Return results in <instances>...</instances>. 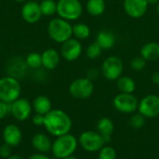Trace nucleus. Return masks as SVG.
<instances>
[{
  "label": "nucleus",
  "mask_w": 159,
  "mask_h": 159,
  "mask_svg": "<svg viewBox=\"0 0 159 159\" xmlns=\"http://www.w3.org/2000/svg\"><path fill=\"white\" fill-rule=\"evenodd\" d=\"M44 128L54 137L70 133L73 123L70 116L62 110L52 109L44 117Z\"/></svg>",
  "instance_id": "nucleus-1"
},
{
  "label": "nucleus",
  "mask_w": 159,
  "mask_h": 159,
  "mask_svg": "<svg viewBox=\"0 0 159 159\" xmlns=\"http://www.w3.org/2000/svg\"><path fill=\"white\" fill-rule=\"evenodd\" d=\"M78 146V140L71 133L56 137L52 142L51 153L57 159L73 156Z\"/></svg>",
  "instance_id": "nucleus-2"
},
{
  "label": "nucleus",
  "mask_w": 159,
  "mask_h": 159,
  "mask_svg": "<svg viewBox=\"0 0 159 159\" xmlns=\"http://www.w3.org/2000/svg\"><path fill=\"white\" fill-rule=\"evenodd\" d=\"M48 33L53 41L62 44L72 38L73 26L68 20L62 18H54L48 25Z\"/></svg>",
  "instance_id": "nucleus-3"
},
{
  "label": "nucleus",
  "mask_w": 159,
  "mask_h": 159,
  "mask_svg": "<svg viewBox=\"0 0 159 159\" xmlns=\"http://www.w3.org/2000/svg\"><path fill=\"white\" fill-rule=\"evenodd\" d=\"M21 87L16 77L11 75L0 78V101L11 103L20 98Z\"/></svg>",
  "instance_id": "nucleus-4"
},
{
  "label": "nucleus",
  "mask_w": 159,
  "mask_h": 159,
  "mask_svg": "<svg viewBox=\"0 0 159 159\" xmlns=\"http://www.w3.org/2000/svg\"><path fill=\"white\" fill-rule=\"evenodd\" d=\"M83 7L79 0H59L57 2V14L68 21L75 20L81 17Z\"/></svg>",
  "instance_id": "nucleus-5"
},
{
  "label": "nucleus",
  "mask_w": 159,
  "mask_h": 159,
  "mask_svg": "<svg viewBox=\"0 0 159 159\" xmlns=\"http://www.w3.org/2000/svg\"><path fill=\"white\" fill-rule=\"evenodd\" d=\"M78 144L83 150L89 153H94L99 152L106 144V143L97 130H86L80 134L78 138Z\"/></svg>",
  "instance_id": "nucleus-6"
},
{
  "label": "nucleus",
  "mask_w": 159,
  "mask_h": 159,
  "mask_svg": "<svg viewBox=\"0 0 159 159\" xmlns=\"http://www.w3.org/2000/svg\"><path fill=\"white\" fill-rule=\"evenodd\" d=\"M124 63L117 56H110L106 58L101 67V73L104 78L110 81H116L123 74Z\"/></svg>",
  "instance_id": "nucleus-7"
},
{
  "label": "nucleus",
  "mask_w": 159,
  "mask_h": 159,
  "mask_svg": "<svg viewBox=\"0 0 159 159\" xmlns=\"http://www.w3.org/2000/svg\"><path fill=\"white\" fill-rule=\"evenodd\" d=\"M71 96L79 100H86L92 96L94 92V84L87 77H81L74 80L69 86Z\"/></svg>",
  "instance_id": "nucleus-8"
},
{
  "label": "nucleus",
  "mask_w": 159,
  "mask_h": 159,
  "mask_svg": "<svg viewBox=\"0 0 159 159\" xmlns=\"http://www.w3.org/2000/svg\"><path fill=\"white\" fill-rule=\"evenodd\" d=\"M113 105L119 113L133 114L138 110L139 101L132 93L120 92L114 98Z\"/></svg>",
  "instance_id": "nucleus-9"
},
{
  "label": "nucleus",
  "mask_w": 159,
  "mask_h": 159,
  "mask_svg": "<svg viewBox=\"0 0 159 159\" xmlns=\"http://www.w3.org/2000/svg\"><path fill=\"white\" fill-rule=\"evenodd\" d=\"M138 112L145 118H156L159 116V96L149 94L143 97L138 105Z\"/></svg>",
  "instance_id": "nucleus-10"
},
{
  "label": "nucleus",
  "mask_w": 159,
  "mask_h": 159,
  "mask_svg": "<svg viewBox=\"0 0 159 159\" xmlns=\"http://www.w3.org/2000/svg\"><path fill=\"white\" fill-rule=\"evenodd\" d=\"M33 106L27 99L19 98L9 103V114L18 121H25L31 116Z\"/></svg>",
  "instance_id": "nucleus-11"
},
{
  "label": "nucleus",
  "mask_w": 159,
  "mask_h": 159,
  "mask_svg": "<svg viewBox=\"0 0 159 159\" xmlns=\"http://www.w3.org/2000/svg\"><path fill=\"white\" fill-rule=\"evenodd\" d=\"M125 12L133 19L143 17L148 8L147 0H124L123 3Z\"/></svg>",
  "instance_id": "nucleus-12"
},
{
  "label": "nucleus",
  "mask_w": 159,
  "mask_h": 159,
  "mask_svg": "<svg viewBox=\"0 0 159 159\" xmlns=\"http://www.w3.org/2000/svg\"><path fill=\"white\" fill-rule=\"evenodd\" d=\"M61 52L62 57L68 61L77 60L82 53V46L78 39L70 38L62 43Z\"/></svg>",
  "instance_id": "nucleus-13"
},
{
  "label": "nucleus",
  "mask_w": 159,
  "mask_h": 159,
  "mask_svg": "<svg viewBox=\"0 0 159 159\" xmlns=\"http://www.w3.org/2000/svg\"><path fill=\"white\" fill-rule=\"evenodd\" d=\"M21 17L28 23L37 22L42 15L40 5L34 1H27L21 7Z\"/></svg>",
  "instance_id": "nucleus-14"
},
{
  "label": "nucleus",
  "mask_w": 159,
  "mask_h": 159,
  "mask_svg": "<svg viewBox=\"0 0 159 159\" xmlns=\"http://www.w3.org/2000/svg\"><path fill=\"white\" fill-rule=\"evenodd\" d=\"M2 136H3L4 143L11 147L18 146L22 140V133L20 129L14 124L7 125L4 128Z\"/></svg>",
  "instance_id": "nucleus-15"
},
{
  "label": "nucleus",
  "mask_w": 159,
  "mask_h": 159,
  "mask_svg": "<svg viewBox=\"0 0 159 159\" xmlns=\"http://www.w3.org/2000/svg\"><path fill=\"white\" fill-rule=\"evenodd\" d=\"M97 131L102 136L105 143H108L111 141L112 135L115 131V124L109 117H102L98 120L96 126Z\"/></svg>",
  "instance_id": "nucleus-16"
},
{
  "label": "nucleus",
  "mask_w": 159,
  "mask_h": 159,
  "mask_svg": "<svg viewBox=\"0 0 159 159\" xmlns=\"http://www.w3.org/2000/svg\"><path fill=\"white\" fill-rule=\"evenodd\" d=\"M32 145L38 153H48L51 151L52 142L44 133H36L32 138Z\"/></svg>",
  "instance_id": "nucleus-17"
},
{
  "label": "nucleus",
  "mask_w": 159,
  "mask_h": 159,
  "mask_svg": "<svg viewBox=\"0 0 159 159\" xmlns=\"http://www.w3.org/2000/svg\"><path fill=\"white\" fill-rule=\"evenodd\" d=\"M42 66L47 70H54L60 62L59 52L54 48H48L42 54Z\"/></svg>",
  "instance_id": "nucleus-18"
},
{
  "label": "nucleus",
  "mask_w": 159,
  "mask_h": 159,
  "mask_svg": "<svg viewBox=\"0 0 159 159\" xmlns=\"http://www.w3.org/2000/svg\"><path fill=\"white\" fill-rule=\"evenodd\" d=\"M33 110L35 112V114H39L42 116H46L48 112L52 110V103L49 98L44 95H40L36 97L33 103Z\"/></svg>",
  "instance_id": "nucleus-19"
},
{
  "label": "nucleus",
  "mask_w": 159,
  "mask_h": 159,
  "mask_svg": "<svg viewBox=\"0 0 159 159\" xmlns=\"http://www.w3.org/2000/svg\"><path fill=\"white\" fill-rule=\"evenodd\" d=\"M141 56L146 61H156L159 59V44L157 42H148L141 48Z\"/></svg>",
  "instance_id": "nucleus-20"
},
{
  "label": "nucleus",
  "mask_w": 159,
  "mask_h": 159,
  "mask_svg": "<svg viewBox=\"0 0 159 159\" xmlns=\"http://www.w3.org/2000/svg\"><path fill=\"white\" fill-rule=\"evenodd\" d=\"M96 42L100 45V47L102 49H111L115 46L116 38L112 32L102 30L97 34Z\"/></svg>",
  "instance_id": "nucleus-21"
},
{
  "label": "nucleus",
  "mask_w": 159,
  "mask_h": 159,
  "mask_svg": "<svg viewBox=\"0 0 159 159\" xmlns=\"http://www.w3.org/2000/svg\"><path fill=\"white\" fill-rule=\"evenodd\" d=\"M87 11L93 17H98L103 14L106 8V3L104 0H88L86 5Z\"/></svg>",
  "instance_id": "nucleus-22"
},
{
  "label": "nucleus",
  "mask_w": 159,
  "mask_h": 159,
  "mask_svg": "<svg viewBox=\"0 0 159 159\" xmlns=\"http://www.w3.org/2000/svg\"><path fill=\"white\" fill-rule=\"evenodd\" d=\"M116 87L122 93H133L136 89V83L129 76L121 75L116 80Z\"/></svg>",
  "instance_id": "nucleus-23"
},
{
  "label": "nucleus",
  "mask_w": 159,
  "mask_h": 159,
  "mask_svg": "<svg viewBox=\"0 0 159 159\" xmlns=\"http://www.w3.org/2000/svg\"><path fill=\"white\" fill-rule=\"evenodd\" d=\"M73 34L78 40L87 39L90 35V28L85 23H76L73 26Z\"/></svg>",
  "instance_id": "nucleus-24"
},
{
  "label": "nucleus",
  "mask_w": 159,
  "mask_h": 159,
  "mask_svg": "<svg viewBox=\"0 0 159 159\" xmlns=\"http://www.w3.org/2000/svg\"><path fill=\"white\" fill-rule=\"evenodd\" d=\"M39 5L42 15L44 16L48 17L57 13V2L54 0H43Z\"/></svg>",
  "instance_id": "nucleus-25"
},
{
  "label": "nucleus",
  "mask_w": 159,
  "mask_h": 159,
  "mask_svg": "<svg viewBox=\"0 0 159 159\" xmlns=\"http://www.w3.org/2000/svg\"><path fill=\"white\" fill-rule=\"evenodd\" d=\"M26 65L29 68L32 69H38L42 66V57L41 54L36 52H32L29 55H27L25 60Z\"/></svg>",
  "instance_id": "nucleus-26"
},
{
  "label": "nucleus",
  "mask_w": 159,
  "mask_h": 159,
  "mask_svg": "<svg viewBox=\"0 0 159 159\" xmlns=\"http://www.w3.org/2000/svg\"><path fill=\"white\" fill-rule=\"evenodd\" d=\"M102 48L100 47V45L95 41L91 44H89L86 49V55L90 60H95L99 58L102 55Z\"/></svg>",
  "instance_id": "nucleus-27"
},
{
  "label": "nucleus",
  "mask_w": 159,
  "mask_h": 159,
  "mask_svg": "<svg viewBox=\"0 0 159 159\" xmlns=\"http://www.w3.org/2000/svg\"><path fill=\"white\" fill-rule=\"evenodd\" d=\"M145 120H146V118H145L142 114H140L139 112H138V113L135 112V113H133L132 116H130L129 123V125H130V127H131L132 129H142V128L144 126Z\"/></svg>",
  "instance_id": "nucleus-28"
},
{
  "label": "nucleus",
  "mask_w": 159,
  "mask_h": 159,
  "mask_svg": "<svg viewBox=\"0 0 159 159\" xmlns=\"http://www.w3.org/2000/svg\"><path fill=\"white\" fill-rule=\"evenodd\" d=\"M99 159H116V151L110 145H104L98 152Z\"/></svg>",
  "instance_id": "nucleus-29"
},
{
  "label": "nucleus",
  "mask_w": 159,
  "mask_h": 159,
  "mask_svg": "<svg viewBox=\"0 0 159 159\" xmlns=\"http://www.w3.org/2000/svg\"><path fill=\"white\" fill-rule=\"evenodd\" d=\"M145 65H146V61L142 56L133 58L130 62V66L134 71H142L143 69H144Z\"/></svg>",
  "instance_id": "nucleus-30"
},
{
  "label": "nucleus",
  "mask_w": 159,
  "mask_h": 159,
  "mask_svg": "<svg viewBox=\"0 0 159 159\" xmlns=\"http://www.w3.org/2000/svg\"><path fill=\"white\" fill-rule=\"evenodd\" d=\"M11 155H12V147L4 143L0 146V157L2 158L6 159L9 156H11Z\"/></svg>",
  "instance_id": "nucleus-31"
},
{
  "label": "nucleus",
  "mask_w": 159,
  "mask_h": 159,
  "mask_svg": "<svg viewBox=\"0 0 159 159\" xmlns=\"http://www.w3.org/2000/svg\"><path fill=\"white\" fill-rule=\"evenodd\" d=\"M100 74L101 73V70L96 68V67H92V68H89L87 72V78H89V80H91L92 82L95 81L99 76H100Z\"/></svg>",
  "instance_id": "nucleus-32"
},
{
  "label": "nucleus",
  "mask_w": 159,
  "mask_h": 159,
  "mask_svg": "<svg viewBox=\"0 0 159 159\" xmlns=\"http://www.w3.org/2000/svg\"><path fill=\"white\" fill-rule=\"evenodd\" d=\"M9 114V103L0 101V120L4 119Z\"/></svg>",
  "instance_id": "nucleus-33"
},
{
  "label": "nucleus",
  "mask_w": 159,
  "mask_h": 159,
  "mask_svg": "<svg viewBox=\"0 0 159 159\" xmlns=\"http://www.w3.org/2000/svg\"><path fill=\"white\" fill-rule=\"evenodd\" d=\"M44 117H45V116H42V115H39V114H35L33 116L32 121H33L34 126L41 127V126L44 125Z\"/></svg>",
  "instance_id": "nucleus-34"
},
{
  "label": "nucleus",
  "mask_w": 159,
  "mask_h": 159,
  "mask_svg": "<svg viewBox=\"0 0 159 159\" xmlns=\"http://www.w3.org/2000/svg\"><path fill=\"white\" fill-rule=\"evenodd\" d=\"M27 159H51L49 157H48L46 154L43 153H36L32 156H30Z\"/></svg>",
  "instance_id": "nucleus-35"
},
{
  "label": "nucleus",
  "mask_w": 159,
  "mask_h": 159,
  "mask_svg": "<svg viewBox=\"0 0 159 159\" xmlns=\"http://www.w3.org/2000/svg\"><path fill=\"white\" fill-rule=\"evenodd\" d=\"M151 80L155 85H158L159 86V72L153 73V75L151 76Z\"/></svg>",
  "instance_id": "nucleus-36"
},
{
  "label": "nucleus",
  "mask_w": 159,
  "mask_h": 159,
  "mask_svg": "<svg viewBox=\"0 0 159 159\" xmlns=\"http://www.w3.org/2000/svg\"><path fill=\"white\" fill-rule=\"evenodd\" d=\"M6 159H23V157L20 155H11Z\"/></svg>",
  "instance_id": "nucleus-37"
},
{
  "label": "nucleus",
  "mask_w": 159,
  "mask_h": 159,
  "mask_svg": "<svg viewBox=\"0 0 159 159\" xmlns=\"http://www.w3.org/2000/svg\"><path fill=\"white\" fill-rule=\"evenodd\" d=\"M149 5H157L159 2V0H147Z\"/></svg>",
  "instance_id": "nucleus-38"
},
{
  "label": "nucleus",
  "mask_w": 159,
  "mask_h": 159,
  "mask_svg": "<svg viewBox=\"0 0 159 159\" xmlns=\"http://www.w3.org/2000/svg\"><path fill=\"white\" fill-rule=\"evenodd\" d=\"M62 159H77V158L73 155V156H70V157H64V158H62Z\"/></svg>",
  "instance_id": "nucleus-39"
},
{
  "label": "nucleus",
  "mask_w": 159,
  "mask_h": 159,
  "mask_svg": "<svg viewBox=\"0 0 159 159\" xmlns=\"http://www.w3.org/2000/svg\"><path fill=\"white\" fill-rule=\"evenodd\" d=\"M157 14L159 15V2L157 4Z\"/></svg>",
  "instance_id": "nucleus-40"
},
{
  "label": "nucleus",
  "mask_w": 159,
  "mask_h": 159,
  "mask_svg": "<svg viewBox=\"0 0 159 159\" xmlns=\"http://www.w3.org/2000/svg\"><path fill=\"white\" fill-rule=\"evenodd\" d=\"M16 2H24V1H27V0H14Z\"/></svg>",
  "instance_id": "nucleus-41"
}]
</instances>
